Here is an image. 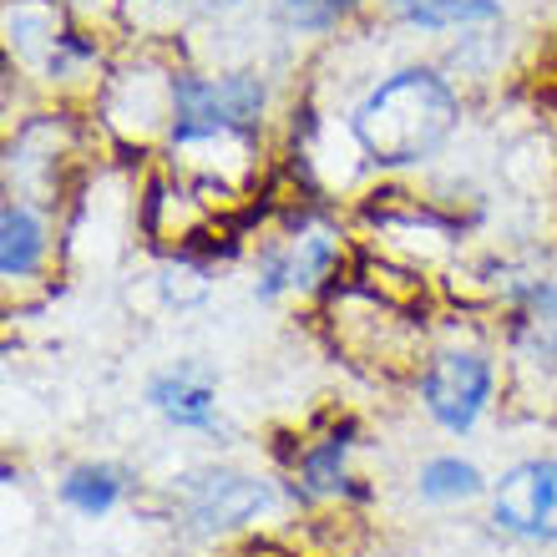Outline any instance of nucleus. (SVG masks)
Returning a JSON list of instances; mask_svg holds the SVG:
<instances>
[{
  "instance_id": "39448f33",
  "label": "nucleus",
  "mask_w": 557,
  "mask_h": 557,
  "mask_svg": "<svg viewBox=\"0 0 557 557\" xmlns=\"http://www.w3.org/2000/svg\"><path fill=\"white\" fill-rule=\"evenodd\" d=\"M264 502H269V492L259 482L219 471V476H198V482H193L188 517L203 532H219V528H238V522H249Z\"/></svg>"
},
{
  "instance_id": "9b49d317",
  "label": "nucleus",
  "mask_w": 557,
  "mask_h": 557,
  "mask_svg": "<svg viewBox=\"0 0 557 557\" xmlns=\"http://www.w3.org/2000/svg\"><path fill=\"white\" fill-rule=\"evenodd\" d=\"M360 0H284V21L299 30H330L339 15H350Z\"/></svg>"
},
{
  "instance_id": "f8f14e48",
  "label": "nucleus",
  "mask_w": 557,
  "mask_h": 557,
  "mask_svg": "<svg viewBox=\"0 0 557 557\" xmlns=\"http://www.w3.org/2000/svg\"><path fill=\"white\" fill-rule=\"evenodd\" d=\"M345 446H350V441L330 436L320 451L305 456V476H309V486H314V492H330V486H339V461H345Z\"/></svg>"
},
{
  "instance_id": "f03ea898",
  "label": "nucleus",
  "mask_w": 557,
  "mask_h": 557,
  "mask_svg": "<svg viewBox=\"0 0 557 557\" xmlns=\"http://www.w3.org/2000/svg\"><path fill=\"white\" fill-rule=\"evenodd\" d=\"M177 143H193V137H213L228 133V127H249L264 107V87L249 82V76H223V82H208V76H177Z\"/></svg>"
},
{
  "instance_id": "9d476101",
  "label": "nucleus",
  "mask_w": 557,
  "mask_h": 557,
  "mask_svg": "<svg viewBox=\"0 0 557 557\" xmlns=\"http://www.w3.org/2000/svg\"><path fill=\"white\" fill-rule=\"evenodd\" d=\"M476 492H482V471L471 467V461H456V456H436V461L421 471V497H431V502L476 497Z\"/></svg>"
},
{
  "instance_id": "423d86ee",
  "label": "nucleus",
  "mask_w": 557,
  "mask_h": 557,
  "mask_svg": "<svg viewBox=\"0 0 557 557\" xmlns=\"http://www.w3.org/2000/svg\"><path fill=\"white\" fill-rule=\"evenodd\" d=\"M152 406L177 425H208L213 421V375L198 366H177L152 381Z\"/></svg>"
},
{
  "instance_id": "6e6552de",
  "label": "nucleus",
  "mask_w": 557,
  "mask_h": 557,
  "mask_svg": "<svg viewBox=\"0 0 557 557\" xmlns=\"http://www.w3.org/2000/svg\"><path fill=\"white\" fill-rule=\"evenodd\" d=\"M0 269L11 278H21V274H30V269L41 264V223L30 219L26 208H15V203H5V213H0Z\"/></svg>"
},
{
  "instance_id": "7ed1b4c3",
  "label": "nucleus",
  "mask_w": 557,
  "mask_h": 557,
  "mask_svg": "<svg viewBox=\"0 0 557 557\" xmlns=\"http://www.w3.org/2000/svg\"><path fill=\"white\" fill-rule=\"evenodd\" d=\"M497 522L517 537L557 543V461H522L502 476Z\"/></svg>"
},
{
  "instance_id": "0eeeda50",
  "label": "nucleus",
  "mask_w": 557,
  "mask_h": 557,
  "mask_svg": "<svg viewBox=\"0 0 557 557\" xmlns=\"http://www.w3.org/2000/svg\"><path fill=\"white\" fill-rule=\"evenodd\" d=\"M391 11L411 26H431V30H446V26H482V21H497L502 5L497 0H391Z\"/></svg>"
},
{
  "instance_id": "20e7f679",
  "label": "nucleus",
  "mask_w": 557,
  "mask_h": 557,
  "mask_svg": "<svg viewBox=\"0 0 557 557\" xmlns=\"http://www.w3.org/2000/svg\"><path fill=\"white\" fill-rule=\"evenodd\" d=\"M421 396L425 411L436 416L446 431H471L486 396H492V366L482 355H441L436 366L425 370Z\"/></svg>"
},
{
  "instance_id": "f257e3e1",
  "label": "nucleus",
  "mask_w": 557,
  "mask_h": 557,
  "mask_svg": "<svg viewBox=\"0 0 557 557\" xmlns=\"http://www.w3.org/2000/svg\"><path fill=\"white\" fill-rule=\"evenodd\" d=\"M456 127V97L436 72H396L355 112V137L375 162L406 168L431 158Z\"/></svg>"
},
{
  "instance_id": "1a4fd4ad",
  "label": "nucleus",
  "mask_w": 557,
  "mask_h": 557,
  "mask_svg": "<svg viewBox=\"0 0 557 557\" xmlns=\"http://www.w3.org/2000/svg\"><path fill=\"white\" fill-rule=\"evenodd\" d=\"M61 497L72 502L76 512L102 517L112 512V502L122 497V471L117 467H76L66 482H61Z\"/></svg>"
}]
</instances>
